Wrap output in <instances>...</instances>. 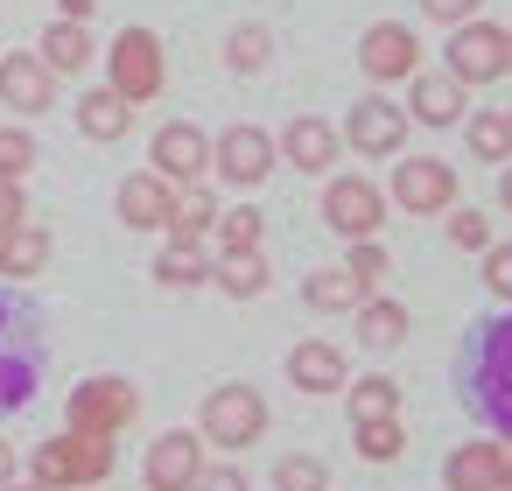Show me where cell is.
Listing matches in <instances>:
<instances>
[{"instance_id":"cell-1","label":"cell","mask_w":512,"mask_h":491,"mask_svg":"<svg viewBox=\"0 0 512 491\" xmlns=\"http://www.w3.org/2000/svg\"><path fill=\"white\" fill-rule=\"evenodd\" d=\"M29 477H36L43 491H92V484L113 477V435H78V428L50 435V442L29 456Z\"/></svg>"},{"instance_id":"cell-2","label":"cell","mask_w":512,"mask_h":491,"mask_svg":"<svg viewBox=\"0 0 512 491\" xmlns=\"http://www.w3.org/2000/svg\"><path fill=\"white\" fill-rule=\"evenodd\" d=\"M43 379V337L36 309L22 295H0V407H22Z\"/></svg>"},{"instance_id":"cell-3","label":"cell","mask_w":512,"mask_h":491,"mask_svg":"<svg viewBox=\"0 0 512 491\" xmlns=\"http://www.w3.org/2000/svg\"><path fill=\"white\" fill-rule=\"evenodd\" d=\"M106 85H113L127 106L162 99V85H169L162 36H155V29H120V36H113V50H106Z\"/></svg>"},{"instance_id":"cell-4","label":"cell","mask_w":512,"mask_h":491,"mask_svg":"<svg viewBox=\"0 0 512 491\" xmlns=\"http://www.w3.org/2000/svg\"><path fill=\"white\" fill-rule=\"evenodd\" d=\"M134 414H141V393H134L127 379L99 372V379H85V386L71 393L64 428H78V435H127V428H134Z\"/></svg>"},{"instance_id":"cell-5","label":"cell","mask_w":512,"mask_h":491,"mask_svg":"<svg viewBox=\"0 0 512 491\" xmlns=\"http://www.w3.org/2000/svg\"><path fill=\"white\" fill-rule=\"evenodd\" d=\"M197 435L218 442V449H253L267 435V400L253 386H218V393H204V428Z\"/></svg>"},{"instance_id":"cell-6","label":"cell","mask_w":512,"mask_h":491,"mask_svg":"<svg viewBox=\"0 0 512 491\" xmlns=\"http://www.w3.org/2000/svg\"><path fill=\"white\" fill-rule=\"evenodd\" d=\"M358 71H365L372 85H400V78H414V71H421V36H414L407 22H372L365 43H358Z\"/></svg>"},{"instance_id":"cell-7","label":"cell","mask_w":512,"mask_h":491,"mask_svg":"<svg viewBox=\"0 0 512 491\" xmlns=\"http://www.w3.org/2000/svg\"><path fill=\"white\" fill-rule=\"evenodd\" d=\"M449 78L470 92V85H491V78H505V29H491V22H456V36H449Z\"/></svg>"},{"instance_id":"cell-8","label":"cell","mask_w":512,"mask_h":491,"mask_svg":"<svg viewBox=\"0 0 512 491\" xmlns=\"http://www.w3.org/2000/svg\"><path fill=\"white\" fill-rule=\"evenodd\" d=\"M148 169H155L169 190H183V183H204V176H211V141H204L190 120H169V127L148 141Z\"/></svg>"},{"instance_id":"cell-9","label":"cell","mask_w":512,"mask_h":491,"mask_svg":"<svg viewBox=\"0 0 512 491\" xmlns=\"http://www.w3.org/2000/svg\"><path fill=\"white\" fill-rule=\"evenodd\" d=\"M211 169H218L232 190H260V183L274 176V141H267L260 127H225V134L211 141Z\"/></svg>"},{"instance_id":"cell-10","label":"cell","mask_w":512,"mask_h":491,"mask_svg":"<svg viewBox=\"0 0 512 491\" xmlns=\"http://www.w3.org/2000/svg\"><path fill=\"white\" fill-rule=\"evenodd\" d=\"M393 204H400L407 218L449 211V204H456V169L435 162V155H407V162L393 169Z\"/></svg>"},{"instance_id":"cell-11","label":"cell","mask_w":512,"mask_h":491,"mask_svg":"<svg viewBox=\"0 0 512 491\" xmlns=\"http://www.w3.org/2000/svg\"><path fill=\"white\" fill-rule=\"evenodd\" d=\"M323 225H330L337 239H372V232L386 225V197H379L365 176H337V183L323 190Z\"/></svg>"},{"instance_id":"cell-12","label":"cell","mask_w":512,"mask_h":491,"mask_svg":"<svg viewBox=\"0 0 512 491\" xmlns=\"http://www.w3.org/2000/svg\"><path fill=\"white\" fill-rule=\"evenodd\" d=\"M197 470H204V435H190V428L155 435V449H148V463H141L148 491H190Z\"/></svg>"},{"instance_id":"cell-13","label":"cell","mask_w":512,"mask_h":491,"mask_svg":"<svg viewBox=\"0 0 512 491\" xmlns=\"http://www.w3.org/2000/svg\"><path fill=\"white\" fill-rule=\"evenodd\" d=\"M477 400L498 428H512V316L484 330V358H477Z\"/></svg>"},{"instance_id":"cell-14","label":"cell","mask_w":512,"mask_h":491,"mask_svg":"<svg viewBox=\"0 0 512 491\" xmlns=\"http://www.w3.org/2000/svg\"><path fill=\"white\" fill-rule=\"evenodd\" d=\"M50 99H57V71L36 50L0 57V106L8 113H50Z\"/></svg>"},{"instance_id":"cell-15","label":"cell","mask_w":512,"mask_h":491,"mask_svg":"<svg viewBox=\"0 0 512 491\" xmlns=\"http://www.w3.org/2000/svg\"><path fill=\"white\" fill-rule=\"evenodd\" d=\"M442 477L449 491H512V442H463Z\"/></svg>"},{"instance_id":"cell-16","label":"cell","mask_w":512,"mask_h":491,"mask_svg":"<svg viewBox=\"0 0 512 491\" xmlns=\"http://www.w3.org/2000/svg\"><path fill=\"white\" fill-rule=\"evenodd\" d=\"M337 141H351L358 155H400V141H407V113L386 106V99H358L351 120L337 127Z\"/></svg>"},{"instance_id":"cell-17","label":"cell","mask_w":512,"mask_h":491,"mask_svg":"<svg viewBox=\"0 0 512 491\" xmlns=\"http://www.w3.org/2000/svg\"><path fill=\"white\" fill-rule=\"evenodd\" d=\"M288 379H295V393H344L351 365H344V351L330 337H309V344L288 351Z\"/></svg>"},{"instance_id":"cell-18","label":"cell","mask_w":512,"mask_h":491,"mask_svg":"<svg viewBox=\"0 0 512 491\" xmlns=\"http://www.w3.org/2000/svg\"><path fill=\"white\" fill-rule=\"evenodd\" d=\"M169 204H176V190H169L155 169H141V176L120 183V225H127V232H162V225H169Z\"/></svg>"},{"instance_id":"cell-19","label":"cell","mask_w":512,"mask_h":491,"mask_svg":"<svg viewBox=\"0 0 512 491\" xmlns=\"http://www.w3.org/2000/svg\"><path fill=\"white\" fill-rule=\"evenodd\" d=\"M337 148H344V141H337V127H330V120H309V113H302V120H288V134H281V155H288L302 176H323V169L337 162Z\"/></svg>"},{"instance_id":"cell-20","label":"cell","mask_w":512,"mask_h":491,"mask_svg":"<svg viewBox=\"0 0 512 491\" xmlns=\"http://www.w3.org/2000/svg\"><path fill=\"white\" fill-rule=\"evenodd\" d=\"M407 113H414L421 127H456V120H463V85H456L449 71H442V78H421V71H414V78H407Z\"/></svg>"},{"instance_id":"cell-21","label":"cell","mask_w":512,"mask_h":491,"mask_svg":"<svg viewBox=\"0 0 512 491\" xmlns=\"http://www.w3.org/2000/svg\"><path fill=\"white\" fill-rule=\"evenodd\" d=\"M50 267V232L43 225H8V232H0V281H36Z\"/></svg>"},{"instance_id":"cell-22","label":"cell","mask_w":512,"mask_h":491,"mask_svg":"<svg viewBox=\"0 0 512 491\" xmlns=\"http://www.w3.org/2000/svg\"><path fill=\"white\" fill-rule=\"evenodd\" d=\"M127 127H134V106H127L113 85H99V92L78 99V134H85V141H127Z\"/></svg>"},{"instance_id":"cell-23","label":"cell","mask_w":512,"mask_h":491,"mask_svg":"<svg viewBox=\"0 0 512 491\" xmlns=\"http://www.w3.org/2000/svg\"><path fill=\"white\" fill-rule=\"evenodd\" d=\"M36 57H43V64H50L57 78H78V71L92 64V29H85V22H50V29H43V50H36Z\"/></svg>"},{"instance_id":"cell-24","label":"cell","mask_w":512,"mask_h":491,"mask_svg":"<svg viewBox=\"0 0 512 491\" xmlns=\"http://www.w3.org/2000/svg\"><path fill=\"white\" fill-rule=\"evenodd\" d=\"M211 225H218V197H211L204 183H183V190H176V204H169V225H162V232H169V239H190V246H197V239H204Z\"/></svg>"},{"instance_id":"cell-25","label":"cell","mask_w":512,"mask_h":491,"mask_svg":"<svg viewBox=\"0 0 512 491\" xmlns=\"http://www.w3.org/2000/svg\"><path fill=\"white\" fill-rule=\"evenodd\" d=\"M351 316H358V344H372V351H393V344H407V309H400V302H379V295H365Z\"/></svg>"},{"instance_id":"cell-26","label":"cell","mask_w":512,"mask_h":491,"mask_svg":"<svg viewBox=\"0 0 512 491\" xmlns=\"http://www.w3.org/2000/svg\"><path fill=\"white\" fill-rule=\"evenodd\" d=\"M211 281H218L232 302H253V295H267V260H260V246H246V253H225V260L211 267Z\"/></svg>"},{"instance_id":"cell-27","label":"cell","mask_w":512,"mask_h":491,"mask_svg":"<svg viewBox=\"0 0 512 491\" xmlns=\"http://www.w3.org/2000/svg\"><path fill=\"white\" fill-rule=\"evenodd\" d=\"M155 281H162V288H197V281H211V260H204V246H190V239H169V246H162V260H155Z\"/></svg>"},{"instance_id":"cell-28","label":"cell","mask_w":512,"mask_h":491,"mask_svg":"<svg viewBox=\"0 0 512 491\" xmlns=\"http://www.w3.org/2000/svg\"><path fill=\"white\" fill-rule=\"evenodd\" d=\"M302 295H309V309H323V316H344V309H358L372 288H358L344 267H323V274H309V288H302Z\"/></svg>"},{"instance_id":"cell-29","label":"cell","mask_w":512,"mask_h":491,"mask_svg":"<svg viewBox=\"0 0 512 491\" xmlns=\"http://www.w3.org/2000/svg\"><path fill=\"white\" fill-rule=\"evenodd\" d=\"M386 414H400V386L393 379H351V421H386Z\"/></svg>"},{"instance_id":"cell-30","label":"cell","mask_w":512,"mask_h":491,"mask_svg":"<svg viewBox=\"0 0 512 491\" xmlns=\"http://www.w3.org/2000/svg\"><path fill=\"white\" fill-rule=\"evenodd\" d=\"M470 155L477 162H512V120L505 113H470Z\"/></svg>"},{"instance_id":"cell-31","label":"cell","mask_w":512,"mask_h":491,"mask_svg":"<svg viewBox=\"0 0 512 491\" xmlns=\"http://www.w3.org/2000/svg\"><path fill=\"white\" fill-rule=\"evenodd\" d=\"M267 57H274V36H267L260 22L232 29V43H225V64H232V71H246V78H253V71H267Z\"/></svg>"},{"instance_id":"cell-32","label":"cell","mask_w":512,"mask_h":491,"mask_svg":"<svg viewBox=\"0 0 512 491\" xmlns=\"http://www.w3.org/2000/svg\"><path fill=\"white\" fill-rule=\"evenodd\" d=\"M400 449H407L400 414H386V421H358V456H365V463H393Z\"/></svg>"},{"instance_id":"cell-33","label":"cell","mask_w":512,"mask_h":491,"mask_svg":"<svg viewBox=\"0 0 512 491\" xmlns=\"http://www.w3.org/2000/svg\"><path fill=\"white\" fill-rule=\"evenodd\" d=\"M260 225H267V218H260L253 204L218 211V225H211V232H218V253H246V246H260Z\"/></svg>"},{"instance_id":"cell-34","label":"cell","mask_w":512,"mask_h":491,"mask_svg":"<svg viewBox=\"0 0 512 491\" xmlns=\"http://www.w3.org/2000/svg\"><path fill=\"white\" fill-rule=\"evenodd\" d=\"M29 169H36V134L29 127H0V176L22 183Z\"/></svg>"},{"instance_id":"cell-35","label":"cell","mask_w":512,"mask_h":491,"mask_svg":"<svg viewBox=\"0 0 512 491\" xmlns=\"http://www.w3.org/2000/svg\"><path fill=\"white\" fill-rule=\"evenodd\" d=\"M449 239H456L463 253H484V246H491V225H484V211H470V204H463V211H449Z\"/></svg>"},{"instance_id":"cell-36","label":"cell","mask_w":512,"mask_h":491,"mask_svg":"<svg viewBox=\"0 0 512 491\" xmlns=\"http://www.w3.org/2000/svg\"><path fill=\"white\" fill-rule=\"evenodd\" d=\"M386 267H393V260H386V253H379L372 239H351V267H344V274H351L358 288H372V281H386Z\"/></svg>"},{"instance_id":"cell-37","label":"cell","mask_w":512,"mask_h":491,"mask_svg":"<svg viewBox=\"0 0 512 491\" xmlns=\"http://www.w3.org/2000/svg\"><path fill=\"white\" fill-rule=\"evenodd\" d=\"M274 484H281V491H323V463H316V456H288V463L274 470Z\"/></svg>"},{"instance_id":"cell-38","label":"cell","mask_w":512,"mask_h":491,"mask_svg":"<svg viewBox=\"0 0 512 491\" xmlns=\"http://www.w3.org/2000/svg\"><path fill=\"white\" fill-rule=\"evenodd\" d=\"M484 288L512 302V246H484Z\"/></svg>"},{"instance_id":"cell-39","label":"cell","mask_w":512,"mask_h":491,"mask_svg":"<svg viewBox=\"0 0 512 491\" xmlns=\"http://www.w3.org/2000/svg\"><path fill=\"white\" fill-rule=\"evenodd\" d=\"M190 491H253V484H246V470H239V463H204Z\"/></svg>"},{"instance_id":"cell-40","label":"cell","mask_w":512,"mask_h":491,"mask_svg":"<svg viewBox=\"0 0 512 491\" xmlns=\"http://www.w3.org/2000/svg\"><path fill=\"white\" fill-rule=\"evenodd\" d=\"M29 218V197H22V183H8V176H0V232H8V225H22Z\"/></svg>"},{"instance_id":"cell-41","label":"cell","mask_w":512,"mask_h":491,"mask_svg":"<svg viewBox=\"0 0 512 491\" xmlns=\"http://www.w3.org/2000/svg\"><path fill=\"white\" fill-rule=\"evenodd\" d=\"M421 8H428L435 22H449V29H456V22H470V15H477V0H421Z\"/></svg>"},{"instance_id":"cell-42","label":"cell","mask_w":512,"mask_h":491,"mask_svg":"<svg viewBox=\"0 0 512 491\" xmlns=\"http://www.w3.org/2000/svg\"><path fill=\"white\" fill-rule=\"evenodd\" d=\"M57 8H64V22H92V8H99V0H57Z\"/></svg>"},{"instance_id":"cell-43","label":"cell","mask_w":512,"mask_h":491,"mask_svg":"<svg viewBox=\"0 0 512 491\" xmlns=\"http://www.w3.org/2000/svg\"><path fill=\"white\" fill-rule=\"evenodd\" d=\"M8 477H15V442L0 435V484H8Z\"/></svg>"},{"instance_id":"cell-44","label":"cell","mask_w":512,"mask_h":491,"mask_svg":"<svg viewBox=\"0 0 512 491\" xmlns=\"http://www.w3.org/2000/svg\"><path fill=\"white\" fill-rule=\"evenodd\" d=\"M498 204H505V211H512V169H505V176H498Z\"/></svg>"},{"instance_id":"cell-45","label":"cell","mask_w":512,"mask_h":491,"mask_svg":"<svg viewBox=\"0 0 512 491\" xmlns=\"http://www.w3.org/2000/svg\"><path fill=\"white\" fill-rule=\"evenodd\" d=\"M0 491H43V484H36V477H29V484H15V477H8V484H0Z\"/></svg>"},{"instance_id":"cell-46","label":"cell","mask_w":512,"mask_h":491,"mask_svg":"<svg viewBox=\"0 0 512 491\" xmlns=\"http://www.w3.org/2000/svg\"><path fill=\"white\" fill-rule=\"evenodd\" d=\"M505 71H512V29H505Z\"/></svg>"},{"instance_id":"cell-47","label":"cell","mask_w":512,"mask_h":491,"mask_svg":"<svg viewBox=\"0 0 512 491\" xmlns=\"http://www.w3.org/2000/svg\"><path fill=\"white\" fill-rule=\"evenodd\" d=\"M505 120H512V113H505Z\"/></svg>"}]
</instances>
